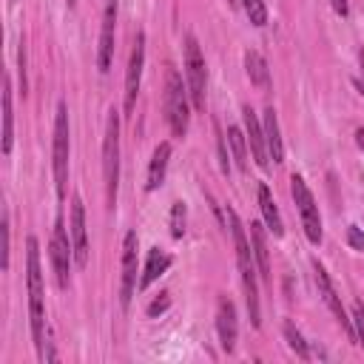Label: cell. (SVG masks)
<instances>
[{"label":"cell","mask_w":364,"mask_h":364,"mask_svg":"<svg viewBox=\"0 0 364 364\" xmlns=\"http://www.w3.org/2000/svg\"><path fill=\"white\" fill-rule=\"evenodd\" d=\"M136 230H128L125 239H122V282H119V301L122 307L128 310L131 304V296H134V287H136V270H139V262H136Z\"/></svg>","instance_id":"cell-10"},{"label":"cell","mask_w":364,"mask_h":364,"mask_svg":"<svg viewBox=\"0 0 364 364\" xmlns=\"http://www.w3.org/2000/svg\"><path fill=\"white\" fill-rule=\"evenodd\" d=\"M185 202H173V208H171V236L173 239H182V233H185Z\"/></svg>","instance_id":"cell-26"},{"label":"cell","mask_w":364,"mask_h":364,"mask_svg":"<svg viewBox=\"0 0 364 364\" xmlns=\"http://www.w3.org/2000/svg\"><path fill=\"white\" fill-rule=\"evenodd\" d=\"M48 256H51V267H54V276H57V287H68L71 282V262H74V247H71V239L65 233V225L63 219L57 216L54 219V233H51V245H48Z\"/></svg>","instance_id":"cell-8"},{"label":"cell","mask_w":364,"mask_h":364,"mask_svg":"<svg viewBox=\"0 0 364 364\" xmlns=\"http://www.w3.org/2000/svg\"><path fill=\"white\" fill-rule=\"evenodd\" d=\"M216 333H219V344L225 353L236 350V336H239V324H236V304L222 296L219 307H216Z\"/></svg>","instance_id":"cell-15"},{"label":"cell","mask_w":364,"mask_h":364,"mask_svg":"<svg viewBox=\"0 0 364 364\" xmlns=\"http://www.w3.org/2000/svg\"><path fill=\"white\" fill-rule=\"evenodd\" d=\"M230 3H239V0H230Z\"/></svg>","instance_id":"cell-37"},{"label":"cell","mask_w":364,"mask_h":364,"mask_svg":"<svg viewBox=\"0 0 364 364\" xmlns=\"http://www.w3.org/2000/svg\"><path fill=\"white\" fill-rule=\"evenodd\" d=\"M168 267H171V256L165 250H159V247H151L148 259H145V267H142V276H139V290H148Z\"/></svg>","instance_id":"cell-17"},{"label":"cell","mask_w":364,"mask_h":364,"mask_svg":"<svg viewBox=\"0 0 364 364\" xmlns=\"http://www.w3.org/2000/svg\"><path fill=\"white\" fill-rule=\"evenodd\" d=\"M355 136H358V145L364 148V128H358V131H355Z\"/></svg>","instance_id":"cell-33"},{"label":"cell","mask_w":364,"mask_h":364,"mask_svg":"<svg viewBox=\"0 0 364 364\" xmlns=\"http://www.w3.org/2000/svg\"><path fill=\"white\" fill-rule=\"evenodd\" d=\"M11 139H14V108H11V82L9 77L3 80V154H11Z\"/></svg>","instance_id":"cell-21"},{"label":"cell","mask_w":364,"mask_h":364,"mask_svg":"<svg viewBox=\"0 0 364 364\" xmlns=\"http://www.w3.org/2000/svg\"><path fill=\"white\" fill-rule=\"evenodd\" d=\"M245 68H247V77L256 88H267L270 85V71H267V63L259 51H247L245 54Z\"/></svg>","instance_id":"cell-22"},{"label":"cell","mask_w":364,"mask_h":364,"mask_svg":"<svg viewBox=\"0 0 364 364\" xmlns=\"http://www.w3.org/2000/svg\"><path fill=\"white\" fill-rule=\"evenodd\" d=\"M68 225H71L68 233H71V247H74V264L85 267V262H88V233H85V208H82L80 196H74V202H71Z\"/></svg>","instance_id":"cell-13"},{"label":"cell","mask_w":364,"mask_h":364,"mask_svg":"<svg viewBox=\"0 0 364 364\" xmlns=\"http://www.w3.org/2000/svg\"><path fill=\"white\" fill-rule=\"evenodd\" d=\"M242 119H245V136H247V145H250V154L256 159L259 168H270V154H267V142H264V131H262V122L256 117V111L250 105L242 108Z\"/></svg>","instance_id":"cell-14"},{"label":"cell","mask_w":364,"mask_h":364,"mask_svg":"<svg viewBox=\"0 0 364 364\" xmlns=\"http://www.w3.org/2000/svg\"><path fill=\"white\" fill-rule=\"evenodd\" d=\"M191 91L188 85L182 82V77L168 68L165 74V117H168V125L173 131V136H185L188 134V122H191Z\"/></svg>","instance_id":"cell-3"},{"label":"cell","mask_w":364,"mask_h":364,"mask_svg":"<svg viewBox=\"0 0 364 364\" xmlns=\"http://www.w3.org/2000/svg\"><path fill=\"white\" fill-rule=\"evenodd\" d=\"M142 65H145V34L136 31L134 48H131V60H128V71H125V114H134L139 82H142Z\"/></svg>","instance_id":"cell-9"},{"label":"cell","mask_w":364,"mask_h":364,"mask_svg":"<svg viewBox=\"0 0 364 364\" xmlns=\"http://www.w3.org/2000/svg\"><path fill=\"white\" fill-rule=\"evenodd\" d=\"M51 171H54L57 199H63L65 196V182H68V108H65V102H57V114H54Z\"/></svg>","instance_id":"cell-5"},{"label":"cell","mask_w":364,"mask_h":364,"mask_svg":"<svg viewBox=\"0 0 364 364\" xmlns=\"http://www.w3.org/2000/svg\"><path fill=\"white\" fill-rule=\"evenodd\" d=\"M225 219H228V228H230V236H233V247H236V262H239V273H242V284H245V299H247V313H250V321L253 327H259V284H256V259H253V247L247 242V233L236 216L233 208L225 210Z\"/></svg>","instance_id":"cell-2"},{"label":"cell","mask_w":364,"mask_h":364,"mask_svg":"<svg viewBox=\"0 0 364 364\" xmlns=\"http://www.w3.org/2000/svg\"><path fill=\"white\" fill-rule=\"evenodd\" d=\"M228 142L233 148V159L239 165V171H247V136L239 125H230L228 128Z\"/></svg>","instance_id":"cell-23"},{"label":"cell","mask_w":364,"mask_h":364,"mask_svg":"<svg viewBox=\"0 0 364 364\" xmlns=\"http://www.w3.org/2000/svg\"><path fill=\"white\" fill-rule=\"evenodd\" d=\"M114 34H117V0H105L100 46H97V68L102 74L111 68V60H114Z\"/></svg>","instance_id":"cell-12"},{"label":"cell","mask_w":364,"mask_h":364,"mask_svg":"<svg viewBox=\"0 0 364 364\" xmlns=\"http://www.w3.org/2000/svg\"><path fill=\"white\" fill-rule=\"evenodd\" d=\"M259 210H262L264 225L270 228V233H273V236H282V233H284L282 213H279V208H276V202H273V193H270V188H267L264 182L259 185Z\"/></svg>","instance_id":"cell-19"},{"label":"cell","mask_w":364,"mask_h":364,"mask_svg":"<svg viewBox=\"0 0 364 364\" xmlns=\"http://www.w3.org/2000/svg\"><path fill=\"white\" fill-rule=\"evenodd\" d=\"M262 131H264V142H267V154L270 159L279 165L284 159V142H282V131H279V117L276 108H264V119H262Z\"/></svg>","instance_id":"cell-16"},{"label":"cell","mask_w":364,"mask_h":364,"mask_svg":"<svg viewBox=\"0 0 364 364\" xmlns=\"http://www.w3.org/2000/svg\"><path fill=\"white\" fill-rule=\"evenodd\" d=\"M330 3H333V9H336V14H341V17L347 14V0H330Z\"/></svg>","instance_id":"cell-32"},{"label":"cell","mask_w":364,"mask_h":364,"mask_svg":"<svg viewBox=\"0 0 364 364\" xmlns=\"http://www.w3.org/2000/svg\"><path fill=\"white\" fill-rule=\"evenodd\" d=\"M168 304H171V299H168V293H162L159 299H154V301L148 304V316H156V313L168 310Z\"/></svg>","instance_id":"cell-31"},{"label":"cell","mask_w":364,"mask_h":364,"mask_svg":"<svg viewBox=\"0 0 364 364\" xmlns=\"http://www.w3.org/2000/svg\"><path fill=\"white\" fill-rule=\"evenodd\" d=\"M358 60H361V68H364V48L358 51Z\"/></svg>","instance_id":"cell-35"},{"label":"cell","mask_w":364,"mask_h":364,"mask_svg":"<svg viewBox=\"0 0 364 364\" xmlns=\"http://www.w3.org/2000/svg\"><path fill=\"white\" fill-rule=\"evenodd\" d=\"M353 330H355V341L364 347V304L361 301L353 304Z\"/></svg>","instance_id":"cell-27"},{"label":"cell","mask_w":364,"mask_h":364,"mask_svg":"<svg viewBox=\"0 0 364 364\" xmlns=\"http://www.w3.org/2000/svg\"><path fill=\"white\" fill-rule=\"evenodd\" d=\"M250 247H253V259L259 264V276L270 279V256H267V239L259 222H250Z\"/></svg>","instance_id":"cell-20"},{"label":"cell","mask_w":364,"mask_h":364,"mask_svg":"<svg viewBox=\"0 0 364 364\" xmlns=\"http://www.w3.org/2000/svg\"><path fill=\"white\" fill-rule=\"evenodd\" d=\"M355 88H358V91H361V97H364V82H361V80H355Z\"/></svg>","instance_id":"cell-34"},{"label":"cell","mask_w":364,"mask_h":364,"mask_svg":"<svg viewBox=\"0 0 364 364\" xmlns=\"http://www.w3.org/2000/svg\"><path fill=\"white\" fill-rule=\"evenodd\" d=\"M11 247V228H9V213H3V270H9V250Z\"/></svg>","instance_id":"cell-28"},{"label":"cell","mask_w":364,"mask_h":364,"mask_svg":"<svg viewBox=\"0 0 364 364\" xmlns=\"http://www.w3.org/2000/svg\"><path fill=\"white\" fill-rule=\"evenodd\" d=\"M185 77H188V91L191 102L196 111H205V85H208V71H205V57L199 51V43L193 34L185 37Z\"/></svg>","instance_id":"cell-6"},{"label":"cell","mask_w":364,"mask_h":364,"mask_svg":"<svg viewBox=\"0 0 364 364\" xmlns=\"http://www.w3.org/2000/svg\"><path fill=\"white\" fill-rule=\"evenodd\" d=\"M347 242H350V247L364 250V233H361L355 225H350V228H347Z\"/></svg>","instance_id":"cell-30"},{"label":"cell","mask_w":364,"mask_h":364,"mask_svg":"<svg viewBox=\"0 0 364 364\" xmlns=\"http://www.w3.org/2000/svg\"><path fill=\"white\" fill-rule=\"evenodd\" d=\"M26 284H28V321H31V341L37 355L46 347V293H43V270H40V245L34 236L26 239Z\"/></svg>","instance_id":"cell-1"},{"label":"cell","mask_w":364,"mask_h":364,"mask_svg":"<svg viewBox=\"0 0 364 364\" xmlns=\"http://www.w3.org/2000/svg\"><path fill=\"white\" fill-rule=\"evenodd\" d=\"M290 196H293V202H296V208H299L301 228H304L307 239H310L313 245H318V242H321V216H318V205H316V199H313L307 182H304L299 173L290 176Z\"/></svg>","instance_id":"cell-7"},{"label":"cell","mask_w":364,"mask_h":364,"mask_svg":"<svg viewBox=\"0 0 364 364\" xmlns=\"http://www.w3.org/2000/svg\"><path fill=\"white\" fill-rule=\"evenodd\" d=\"M168 159H171V142H159L154 148V156H151V165H148V179H145V191H156L165 179V171H168Z\"/></svg>","instance_id":"cell-18"},{"label":"cell","mask_w":364,"mask_h":364,"mask_svg":"<svg viewBox=\"0 0 364 364\" xmlns=\"http://www.w3.org/2000/svg\"><path fill=\"white\" fill-rule=\"evenodd\" d=\"M20 91H23V97H26V91H28V80H26V43H20Z\"/></svg>","instance_id":"cell-29"},{"label":"cell","mask_w":364,"mask_h":364,"mask_svg":"<svg viewBox=\"0 0 364 364\" xmlns=\"http://www.w3.org/2000/svg\"><path fill=\"white\" fill-rule=\"evenodd\" d=\"M313 273H316V287H318V296L324 299V304L330 307V313L336 316V321L344 327V333H347L350 338H355L353 318H347V313H344V307H341V299H338V293H336V287H333V282H330V276H327L324 264H321V262H313Z\"/></svg>","instance_id":"cell-11"},{"label":"cell","mask_w":364,"mask_h":364,"mask_svg":"<svg viewBox=\"0 0 364 364\" xmlns=\"http://www.w3.org/2000/svg\"><path fill=\"white\" fill-rule=\"evenodd\" d=\"M242 9H245V14H247V20L253 26H264L267 23V6H264V0H242Z\"/></svg>","instance_id":"cell-25"},{"label":"cell","mask_w":364,"mask_h":364,"mask_svg":"<svg viewBox=\"0 0 364 364\" xmlns=\"http://www.w3.org/2000/svg\"><path fill=\"white\" fill-rule=\"evenodd\" d=\"M65 3H68V9H74V6H77V0H65Z\"/></svg>","instance_id":"cell-36"},{"label":"cell","mask_w":364,"mask_h":364,"mask_svg":"<svg viewBox=\"0 0 364 364\" xmlns=\"http://www.w3.org/2000/svg\"><path fill=\"white\" fill-rule=\"evenodd\" d=\"M102 179H105V202L108 208H114L119 188V114L114 108L108 111L105 139H102Z\"/></svg>","instance_id":"cell-4"},{"label":"cell","mask_w":364,"mask_h":364,"mask_svg":"<svg viewBox=\"0 0 364 364\" xmlns=\"http://www.w3.org/2000/svg\"><path fill=\"white\" fill-rule=\"evenodd\" d=\"M284 338H287V347L301 358V361H310V347L304 341V336L299 333V327L293 321H284Z\"/></svg>","instance_id":"cell-24"}]
</instances>
